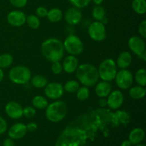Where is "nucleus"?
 I'll use <instances>...</instances> for the list:
<instances>
[{
    "instance_id": "obj_1",
    "label": "nucleus",
    "mask_w": 146,
    "mask_h": 146,
    "mask_svg": "<svg viewBox=\"0 0 146 146\" xmlns=\"http://www.w3.org/2000/svg\"><path fill=\"white\" fill-rule=\"evenodd\" d=\"M41 51L42 55L51 62L59 61L65 52L62 41L56 38L45 40L41 46Z\"/></svg>"
},
{
    "instance_id": "obj_2",
    "label": "nucleus",
    "mask_w": 146,
    "mask_h": 146,
    "mask_svg": "<svg viewBox=\"0 0 146 146\" xmlns=\"http://www.w3.org/2000/svg\"><path fill=\"white\" fill-rule=\"evenodd\" d=\"M76 76L80 83L86 87L94 86L99 78L98 69L94 65L89 64L78 66L76 71Z\"/></svg>"
},
{
    "instance_id": "obj_3",
    "label": "nucleus",
    "mask_w": 146,
    "mask_h": 146,
    "mask_svg": "<svg viewBox=\"0 0 146 146\" xmlns=\"http://www.w3.org/2000/svg\"><path fill=\"white\" fill-rule=\"evenodd\" d=\"M66 114L67 106L64 101H55L46 108V117L51 122L58 123L62 121Z\"/></svg>"
},
{
    "instance_id": "obj_4",
    "label": "nucleus",
    "mask_w": 146,
    "mask_h": 146,
    "mask_svg": "<svg viewBox=\"0 0 146 146\" xmlns=\"http://www.w3.org/2000/svg\"><path fill=\"white\" fill-rule=\"evenodd\" d=\"M99 78L103 81H111L115 79L117 74L116 63L111 58L104 59L100 64L98 68Z\"/></svg>"
},
{
    "instance_id": "obj_5",
    "label": "nucleus",
    "mask_w": 146,
    "mask_h": 146,
    "mask_svg": "<svg viewBox=\"0 0 146 146\" xmlns=\"http://www.w3.org/2000/svg\"><path fill=\"white\" fill-rule=\"evenodd\" d=\"M10 81L15 84H26L31 80V71L24 66L13 67L9 73Z\"/></svg>"
},
{
    "instance_id": "obj_6",
    "label": "nucleus",
    "mask_w": 146,
    "mask_h": 146,
    "mask_svg": "<svg viewBox=\"0 0 146 146\" xmlns=\"http://www.w3.org/2000/svg\"><path fill=\"white\" fill-rule=\"evenodd\" d=\"M63 44L65 51L71 55H79L84 51V44L82 41L76 35L68 36Z\"/></svg>"
},
{
    "instance_id": "obj_7",
    "label": "nucleus",
    "mask_w": 146,
    "mask_h": 146,
    "mask_svg": "<svg viewBox=\"0 0 146 146\" xmlns=\"http://www.w3.org/2000/svg\"><path fill=\"white\" fill-rule=\"evenodd\" d=\"M115 80L118 88L123 90H126L132 86L134 78L132 73L125 68L120 70L117 72Z\"/></svg>"
},
{
    "instance_id": "obj_8",
    "label": "nucleus",
    "mask_w": 146,
    "mask_h": 146,
    "mask_svg": "<svg viewBox=\"0 0 146 146\" xmlns=\"http://www.w3.org/2000/svg\"><path fill=\"white\" fill-rule=\"evenodd\" d=\"M88 34L93 40L101 41L106 37V30L101 21H94L88 27Z\"/></svg>"
},
{
    "instance_id": "obj_9",
    "label": "nucleus",
    "mask_w": 146,
    "mask_h": 146,
    "mask_svg": "<svg viewBox=\"0 0 146 146\" xmlns=\"http://www.w3.org/2000/svg\"><path fill=\"white\" fill-rule=\"evenodd\" d=\"M64 92V87L59 83H50L47 84L44 89V94L50 99H58L61 98Z\"/></svg>"
},
{
    "instance_id": "obj_10",
    "label": "nucleus",
    "mask_w": 146,
    "mask_h": 146,
    "mask_svg": "<svg viewBox=\"0 0 146 146\" xmlns=\"http://www.w3.org/2000/svg\"><path fill=\"white\" fill-rule=\"evenodd\" d=\"M107 104L111 110H117L121 108L124 102V96L123 93L119 90L113 91L108 96Z\"/></svg>"
},
{
    "instance_id": "obj_11",
    "label": "nucleus",
    "mask_w": 146,
    "mask_h": 146,
    "mask_svg": "<svg viewBox=\"0 0 146 146\" xmlns=\"http://www.w3.org/2000/svg\"><path fill=\"white\" fill-rule=\"evenodd\" d=\"M5 111L7 115L12 119H19L23 116V108L19 103L10 101L6 105Z\"/></svg>"
},
{
    "instance_id": "obj_12",
    "label": "nucleus",
    "mask_w": 146,
    "mask_h": 146,
    "mask_svg": "<svg viewBox=\"0 0 146 146\" xmlns=\"http://www.w3.org/2000/svg\"><path fill=\"white\" fill-rule=\"evenodd\" d=\"M7 19L9 24L13 27H21L26 23L27 16L21 11H12L9 13Z\"/></svg>"
},
{
    "instance_id": "obj_13",
    "label": "nucleus",
    "mask_w": 146,
    "mask_h": 146,
    "mask_svg": "<svg viewBox=\"0 0 146 146\" xmlns=\"http://www.w3.org/2000/svg\"><path fill=\"white\" fill-rule=\"evenodd\" d=\"M128 46L134 54L138 56L142 54L145 51V44L143 39L138 36H133L129 38Z\"/></svg>"
},
{
    "instance_id": "obj_14",
    "label": "nucleus",
    "mask_w": 146,
    "mask_h": 146,
    "mask_svg": "<svg viewBox=\"0 0 146 146\" xmlns=\"http://www.w3.org/2000/svg\"><path fill=\"white\" fill-rule=\"evenodd\" d=\"M66 21L70 25H76L82 19V14L79 9L76 7H71L66 11L64 15Z\"/></svg>"
},
{
    "instance_id": "obj_15",
    "label": "nucleus",
    "mask_w": 146,
    "mask_h": 146,
    "mask_svg": "<svg viewBox=\"0 0 146 146\" xmlns=\"http://www.w3.org/2000/svg\"><path fill=\"white\" fill-rule=\"evenodd\" d=\"M27 125L22 123H17L10 127L8 135L11 139L18 140L23 138L27 134Z\"/></svg>"
},
{
    "instance_id": "obj_16",
    "label": "nucleus",
    "mask_w": 146,
    "mask_h": 146,
    "mask_svg": "<svg viewBox=\"0 0 146 146\" xmlns=\"http://www.w3.org/2000/svg\"><path fill=\"white\" fill-rule=\"evenodd\" d=\"M78 66V58L75 56L70 55L65 58L63 62V69L68 74H72L76 71Z\"/></svg>"
},
{
    "instance_id": "obj_17",
    "label": "nucleus",
    "mask_w": 146,
    "mask_h": 146,
    "mask_svg": "<svg viewBox=\"0 0 146 146\" xmlns=\"http://www.w3.org/2000/svg\"><path fill=\"white\" fill-rule=\"evenodd\" d=\"M132 62V56L128 51H123L121 53L117 58L116 65L121 69H125L128 68Z\"/></svg>"
},
{
    "instance_id": "obj_18",
    "label": "nucleus",
    "mask_w": 146,
    "mask_h": 146,
    "mask_svg": "<svg viewBox=\"0 0 146 146\" xmlns=\"http://www.w3.org/2000/svg\"><path fill=\"white\" fill-rule=\"evenodd\" d=\"M95 91L96 95L100 98H106L111 92V84L105 81L99 82L96 86Z\"/></svg>"
},
{
    "instance_id": "obj_19",
    "label": "nucleus",
    "mask_w": 146,
    "mask_h": 146,
    "mask_svg": "<svg viewBox=\"0 0 146 146\" xmlns=\"http://www.w3.org/2000/svg\"><path fill=\"white\" fill-rule=\"evenodd\" d=\"M145 137V132L141 128H134L129 134V141L131 144L136 145L142 142Z\"/></svg>"
},
{
    "instance_id": "obj_20",
    "label": "nucleus",
    "mask_w": 146,
    "mask_h": 146,
    "mask_svg": "<svg viewBox=\"0 0 146 146\" xmlns=\"http://www.w3.org/2000/svg\"><path fill=\"white\" fill-rule=\"evenodd\" d=\"M145 94V89L141 86H135L132 87L129 90V96L131 98L135 100L141 99V98H144Z\"/></svg>"
},
{
    "instance_id": "obj_21",
    "label": "nucleus",
    "mask_w": 146,
    "mask_h": 146,
    "mask_svg": "<svg viewBox=\"0 0 146 146\" xmlns=\"http://www.w3.org/2000/svg\"><path fill=\"white\" fill-rule=\"evenodd\" d=\"M46 17L51 22L56 23L61 21L63 17V13L61 10L58 8L51 9V10L48 11Z\"/></svg>"
},
{
    "instance_id": "obj_22",
    "label": "nucleus",
    "mask_w": 146,
    "mask_h": 146,
    "mask_svg": "<svg viewBox=\"0 0 146 146\" xmlns=\"http://www.w3.org/2000/svg\"><path fill=\"white\" fill-rule=\"evenodd\" d=\"M31 82L33 86L37 88H42L46 86L48 84L46 78L42 75H36L33 76L31 78Z\"/></svg>"
},
{
    "instance_id": "obj_23",
    "label": "nucleus",
    "mask_w": 146,
    "mask_h": 146,
    "mask_svg": "<svg viewBox=\"0 0 146 146\" xmlns=\"http://www.w3.org/2000/svg\"><path fill=\"white\" fill-rule=\"evenodd\" d=\"M133 10L138 14H144L146 12L145 0H133L132 2Z\"/></svg>"
},
{
    "instance_id": "obj_24",
    "label": "nucleus",
    "mask_w": 146,
    "mask_h": 146,
    "mask_svg": "<svg viewBox=\"0 0 146 146\" xmlns=\"http://www.w3.org/2000/svg\"><path fill=\"white\" fill-rule=\"evenodd\" d=\"M32 105L38 109H44L48 105L47 100L42 96H36L32 99Z\"/></svg>"
},
{
    "instance_id": "obj_25",
    "label": "nucleus",
    "mask_w": 146,
    "mask_h": 146,
    "mask_svg": "<svg viewBox=\"0 0 146 146\" xmlns=\"http://www.w3.org/2000/svg\"><path fill=\"white\" fill-rule=\"evenodd\" d=\"M93 18L98 21H102L106 16V11L103 7L100 5H96L92 11Z\"/></svg>"
},
{
    "instance_id": "obj_26",
    "label": "nucleus",
    "mask_w": 146,
    "mask_h": 146,
    "mask_svg": "<svg viewBox=\"0 0 146 146\" xmlns=\"http://www.w3.org/2000/svg\"><path fill=\"white\" fill-rule=\"evenodd\" d=\"M135 79L139 86L144 87L146 86V70L145 68H140L136 71Z\"/></svg>"
},
{
    "instance_id": "obj_27",
    "label": "nucleus",
    "mask_w": 146,
    "mask_h": 146,
    "mask_svg": "<svg viewBox=\"0 0 146 146\" xmlns=\"http://www.w3.org/2000/svg\"><path fill=\"white\" fill-rule=\"evenodd\" d=\"M13 56L9 54H3L0 55V68H7L13 63Z\"/></svg>"
},
{
    "instance_id": "obj_28",
    "label": "nucleus",
    "mask_w": 146,
    "mask_h": 146,
    "mask_svg": "<svg viewBox=\"0 0 146 146\" xmlns=\"http://www.w3.org/2000/svg\"><path fill=\"white\" fill-rule=\"evenodd\" d=\"M79 88V84L76 80L67 81L64 86V90L68 93H75Z\"/></svg>"
},
{
    "instance_id": "obj_29",
    "label": "nucleus",
    "mask_w": 146,
    "mask_h": 146,
    "mask_svg": "<svg viewBox=\"0 0 146 146\" xmlns=\"http://www.w3.org/2000/svg\"><path fill=\"white\" fill-rule=\"evenodd\" d=\"M26 22L29 27L33 29H36L40 26V20L38 17L36 15H29L27 17Z\"/></svg>"
},
{
    "instance_id": "obj_30",
    "label": "nucleus",
    "mask_w": 146,
    "mask_h": 146,
    "mask_svg": "<svg viewBox=\"0 0 146 146\" xmlns=\"http://www.w3.org/2000/svg\"><path fill=\"white\" fill-rule=\"evenodd\" d=\"M89 90H88V87L86 86H82L78 89L76 91V97L79 101H84L87 100L89 97Z\"/></svg>"
},
{
    "instance_id": "obj_31",
    "label": "nucleus",
    "mask_w": 146,
    "mask_h": 146,
    "mask_svg": "<svg viewBox=\"0 0 146 146\" xmlns=\"http://www.w3.org/2000/svg\"><path fill=\"white\" fill-rule=\"evenodd\" d=\"M91 0H69L70 2L78 9L84 8L89 4Z\"/></svg>"
},
{
    "instance_id": "obj_32",
    "label": "nucleus",
    "mask_w": 146,
    "mask_h": 146,
    "mask_svg": "<svg viewBox=\"0 0 146 146\" xmlns=\"http://www.w3.org/2000/svg\"><path fill=\"white\" fill-rule=\"evenodd\" d=\"M35 108L31 106H27L23 108V115L27 118H31L35 115Z\"/></svg>"
},
{
    "instance_id": "obj_33",
    "label": "nucleus",
    "mask_w": 146,
    "mask_h": 146,
    "mask_svg": "<svg viewBox=\"0 0 146 146\" xmlns=\"http://www.w3.org/2000/svg\"><path fill=\"white\" fill-rule=\"evenodd\" d=\"M63 70L62 65L59 61H55V62H52V65H51V71L54 74H61V71Z\"/></svg>"
},
{
    "instance_id": "obj_34",
    "label": "nucleus",
    "mask_w": 146,
    "mask_h": 146,
    "mask_svg": "<svg viewBox=\"0 0 146 146\" xmlns=\"http://www.w3.org/2000/svg\"><path fill=\"white\" fill-rule=\"evenodd\" d=\"M9 1L14 7L17 8H22L27 5L28 0H9Z\"/></svg>"
},
{
    "instance_id": "obj_35",
    "label": "nucleus",
    "mask_w": 146,
    "mask_h": 146,
    "mask_svg": "<svg viewBox=\"0 0 146 146\" xmlns=\"http://www.w3.org/2000/svg\"><path fill=\"white\" fill-rule=\"evenodd\" d=\"M36 16L38 17H41V18L46 17L47 14H48V10L44 7H39L36 9Z\"/></svg>"
},
{
    "instance_id": "obj_36",
    "label": "nucleus",
    "mask_w": 146,
    "mask_h": 146,
    "mask_svg": "<svg viewBox=\"0 0 146 146\" xmlns=\"http://www.w3.org/2000/svg\"><path fill=\"white\" fill-rule=\"evenodd\" d=\"M138 32L143 38H146V21L144 20L140 24L138 27Z\"/></svg>"
},
{
    "instance_id": "obj_37",
    "label": "nucleus",
    "mask_w": 146,
    "mask_h": 146,
    "mask_svg": "<svg viewBox=\"0 0 146 146\" xmlns=\"http://www.w3.org/2000/svg\"><path fill=\"white\" fill-rule=\"evenodd\" d=\"M7 130V123L4 118L0 116V135L6 132Z\"/></svg>"
},
{
    "instance_id": "obj_38",
    "label": "nucleus",
    "mask_w": 146,
    "mask_h": 146,
    "mask_svg": "<svg viewBox=\"0 0 146 146\" xmlns=\"http://www.w3.org/2000/svg\"><path fill=\"white\" fill-rule=\"evenodd\" d=\"M37 128H38V125H36V123H35L34 122L29 123L27 125V131H29V132H34V131H36Z\"/></svg>"
},
{
    "instance_id": "obj_39",
    "label": "nucleus",
    "mask_w": 146,
    "mask_h": 146,
    "mask_svg": "<svg viewBox=\"0 0 146 146\" xmlns=\"http://www.w3.org/2000/svg\"><path fill=\"white\" fill-rule=\"evenodd\" d=\"M3 146H15L14 141L11 138H7L3 143Z\"/></svg>"
},
{
    "instance_id": "obj_40",
    "label": "nucleus",
    "mask_w": 146,
    "mask_h": 146,
    "mask_svg": "<svg viewBox=\"0 0 146 146\" xmlns=\"http://www.w3.org/2000/svg\"><path fill=\"white\" fill-rule=\"evenodd\" d=\"M98 105L101 108H106L108 106V104H107V99L105 98H101V99L98 101Z\"/></svg>"
},
{
    "instance_id": "obj_41",
    "label": "nucleus",
    "mask_w": 146,
    "mask_h": 146,
    "mask_svg": "<svg viewBox=\"0 0 146 146\" xmlns=\"http://www.w3.org/2000/svg\"><path fill=\"white\" fill-rule=\"evenodd\" d=\"M131 143L130 142V141L128 140V141H124L123 142H122V143H121V146H131Z\"/></svg>"
},
{
    "instance_id": "obj_42",
    "label": "nucleus",
    "mask_w": 146,
    "mask_h": 146,
    "mask_svg": "<svg viewBox=\"0 0 146 146\" xmlns=\"http://www.w3.org/2000/svg\"><path fill=\"white\" fill-rule=\"evenodd\" d=\"M3 78H4V72H3L2 68H0V83L1 82Z\"/></svg>"
},
{
    "instance_id": "obj_43",
    "label": "nucleus",
    "mask_w": 146,
    "mask_h": 146,
    "mask_svg": "<svg viewBox=\"0 0 146 146\" xmlns=\"http://www.w3.org/2000/svg\"><path fill=\"white\" fill-rule=\"evenodd\" d=\"M92 1H94V4H96V5H100L101 4H102L104 0H92Z\"/></svg>"
},
{
    "instance_id": "obj_44",
    "label": "nucleus",
    "mask_w": 146,
    "mask_h": 146,
    "mask_svg": "<svg viewBox=\"0 0 146 146\" xmlns=\"http://www.w3.org/2000/svg\"><path fill=\"white\" fill-rule=\"evenodd\" d=\"M135 146H145V145H144V144H141V143H140L136 144V145H135Z\"/></svg>"
}]
</instances>
